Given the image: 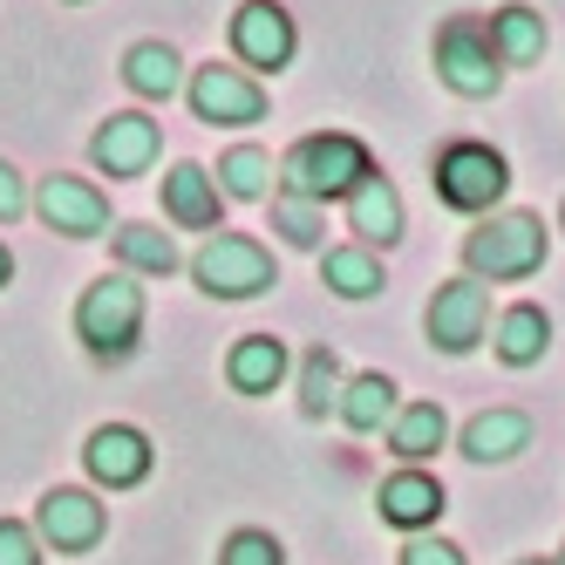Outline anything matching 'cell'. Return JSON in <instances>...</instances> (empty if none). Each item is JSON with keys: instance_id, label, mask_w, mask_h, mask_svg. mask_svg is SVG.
Segmentation results:
<instances>
[{"instance_id": "cell-1", "label": "cell", "mask_w": 565, "mask_h": 565, "mask_svg": "<svg viewBox=\"0 0 565 565\" xmlns=\"http://www.w3.org/2000/svg\"><path fill=\"white\" fill-rule=\"evenodd\" d=\"M361 178H375V164H369V150H361V137H348V130H320V137H307L279 157V191L307 198V205L348 198Z\"/></svg>"}, {"instance_id": "cell-2", "label": "cell", "mask_w": 565, "mask_h": 565, "mask_svg": "<svg viewBox=\"0 0 565 565\" xmlns=\"http://www.w3.org/2000/svg\"><path fill=\"white\" fill-rule=\"evenodd\" d=\"M75 334L96 361H130L137 354V334H143V287L130 273H109L75 300Z\"/></svg>"}, {"instance_id": "cell-3", "label": "cell", "mask_w": 565, "mask_h": 565, "mask_svg": "<svg viewBox=\"0 0 565 565\" xmlns=\"http://www.w3.org/2000/svg\"><path fill=\"white\" fill-rule=\"evenodd\" d=\"M463 266H470V279H532L545 266V218H532V212L483 218L463 238Z\"/></svg>"}, {"instance_id": "cell-4", "label": "cell", "mask_w": 565, "mask_h": 565, "mask_svg": "<svg viewBox=\"0 0 565 565\" xmlns=\"http://www.w3.org/2000/svg\"><path fill=\"white\" fill-rule=\"evenodd\" d=\"M436 75L457 96H470V103H483V96L504 89V62L491 49V28H483L477 14H450V21L436 28Z\"/></svg>"}, {"instance_id": "cell-5", "label": "cell", "mask_w": 565, "mask_h": 565, "mask_svg": "<svg viewBox=\"0 0 565 565\" xmlns=\"http://www.w3.org/2000/svg\"><path fill=\"white\" fill-rule=\"evenodd\" d=\"M191 279L212 300H253V294L273 287L279 273H273V253L259 246V238H246V232H212L205 246H198V259H191Z\"/></svg>"}, {"instance_id": "cell-6", "label": "cell", "mask_w": 565, "mask_h": 565, "mask_svg": "<svg viewBox=\"0 0 565 565\" xmlns=\"http://www.w3.org/2000/svg\"><path fill=\"white\" fill-rule=\"evenodd\" d=\"M511 184V164L491 143H450L436 150V198L450 212H491Z\"/></svg>"}, {"instance_id": "cell-7", "label": "cell", "mask_w": 565, "mask_h": 565, "mask_svg": "<svg viewBox=\"0 0 565 565\" xmlns=\"http://www.w3.org/2000/svg\"><path fill=\"white\" fill-rule=\"evenodd\" d=\"M294 49H300V34H294V14L279 8V0H246V8L232 14V55L246 62V75H259V68H287L294 62Z\"/></svg>"}, {"instance_id": "cell-8", "label": "cell", "mask_w": 565, "mask_h": 565, "mask_svg": "<svg viewBox=\"0 0 565 565\" xmlns=\"http://www.w3.org/2000/svg\"><path fill=\"white\" fill-rule=\"evenodd\" d=\"M423 328L443 354H470L483 341V328H491V294H483V279H450V287H436Z\"/></svg>"}, {"instance_id": "cell-9", "label": "cell", "mask_w": 565, "mask_h": 565, "mask_svg": "<svg viewBox=\"0 0 565 565\" xmlns=\"http://www.w3.org/2000/svg\"><path fill=\"white\" fill-rule=\"evenodd\" d=\"M191 109H198V124H259V116H266V89H259V75L212 62V68L191 75Z\"/></svg>"}, {"instance_id": "cell-10", "label": "cell", "mask_w": 565, "mask_h": 565, "mask_svg": "<svg viewBox=\"0 0 565 565\" xmlns=\"http://www.w3.org/2000/svg\"><path fill=\"white\" fill-rule=\"evenodd\" d=\"M103 532H109V511L89 491H49L42 511H34V539L55 552H89L103 545Z\"/></svg>"}, {"instance_id": "cell-11", "label": "cell", "mask_w": 565, "mask_h": 565, "mask_svg": "<svg viewBox=\"0 0 565 565\" xmlns=\"http://www.w3.org/2000/svg\"><path fill=\"white\" fill-rule=\"evenodd\" d=\"M83 463H89V477L103 483V491H130V483L150 477V436L130 429V423H103V429L89 436Z\"/></svg>"}, {"instance_id": "cell-12", "label": "cell", "mask_w": 565, "mask_h": 565, "mask_svg": "<svg viewBox=\"0 0 565 565\" xmlns=\"http://www.w3.org/2000/svg\"><path fill=\"white\" fill-rule=\"evenodd\" d=\"M42 218H49V232H68V238H96V232H109V198L89 184V178H42Z\"/></svg>"}, {"instance_id": "cell-13", "label": "cell", "mask_w": 565, "mask_h": 565, "mask_svg": "<svg viewBox=\"0 0 565 565\" xmlns=\"http://www.w3.org/2000/svg\"><path fill=\"white\" fill-rule=\"evenodd\" d=\"M443 483L429 477V470H395V477H382V491H375V511H382V524H395V532H429V524L443 518Z\"/></svg>"}, {"instance_id": "cell-14", "label": "cell", "mask_w": 565, "mask_h": 565, "mask_svg": "<svg viewBox=\"0 0 565 565\" xmlns=\"http://www.w3.org/2000/svg\"><path fill=\"white\" fill-rule=\"evenodd\" d=\"M89 157L109 178H137V171H150V157H157V124H150L143 109L109 116V124L96 130V143H89Z\"/></svg>"}, {"instance_id": "cell-15", "label": "cell", "mask_w": 565, "mask_h": 565, "mask_svg": "<svg viewBox=\"0 0 565 565\" xmlns=\"http://www.w3.org/2000/svg\"><path fill=\"white\" fill-rule=\"evenodd\" d=\"M348 225H354V238L361 246H395L402 238V198H395V184L375 171V178H361L354 191H348Z\"/></svg>"}, {"instance_id": "cell-16", "label": "cell", "mask_w": 565, "mask_h": 565, "mask_svg": "<svg viewBox=\"0 0 565 565\" xmlns=\"http://www.w3.org/2000/svg\"><path fill=\"white\" fill-rule=\"evenodd\" d=\"M518 450H532V416L524 409H483L463 423V457L470 463H511Z\"/></svg>"}, {"instance_id": "cell-17", "label": "cell", "mask_w": 565, "mask_h": 565, "mask_svg": "<svg viewBox=\"0 0 565 565\" xmlns=\"http://www.w3.org/2000/svg\"><path fill=\"white\" fill-rule=\"evenodd\" d=\"M225 382L238 395H273L279 382H287V341L279 334H246L225 354Z\"/></svg>"}, {"instance_id": "cell-18", "label": "cell", "mask_w": 565, "mask_h": 565, "mask_svg": "<svg viewBox=\"0 0 565 565\" xmlns=\"http://www.w3.org/2000/svg\"><path fill=\"white\" fill-rule=\"evenodd\" d=\"M483 28H491V49H498V62H504V68H532V62L545 55V42H552L545 14H539V8H524V0L498 8Z\"/></svg>"}, {"instance_id": "cell-19", "label": "cell", "mask_w": 565, "mask_h": 565, "mask_svg": "<svg viewBox=\"0 0 565 565\" xmlns=\"http://www.w3.org/2000/svg\"><path fill=\"white\" fill-rule=\"evenodd\" d=\"M164 212L184 232H212L218 225V178L198 171V164H171V178H164Z\"/></svg>"}, {"instance_id": "cell-20", "label": "cell", "mask_w": 565, "mask_h": 565, "mask_svg": "<svg viewBox=\"0 0 565 565\" xmlns=\"http://www.w3.org/2000/svg\"><path fill=\"white\" fill-rule=\"evenodd\" d=\"M443 443H450V416H443V402H409V409H395V423H388V450L402 457V463H423V457H436Z\"/></svg>"}, {"instance_id": "cell-21", "label": "cell", "mask_w": 565, "mask_h": 565, "mask_svg": "<svg viewBox=\"0 0 565 565\" xmlns=\"http://www.w3.org/2000/svg\"><path fill=\"white\" fill-rule=\"evenodd\" d=\"M395 382L382 375V369H369V375H354L348 388H341V423L354 429V436H375L382 423H395Z\"/></svg>"}, {"instance_id": "cell-22", "label": "cell", "mask_w": 565, "mask_h": 565, "mask_svg": "<svg viewBox=\"0 0 565 565\" xmlns=\"http://www.w3.org/2000/svg\"><path fill=\"white\" fill-rule=\"evenodd\" d=\"M545 348H552V320H545V307H511V313H498V354L511 361V369H532V361H545Z\"/></svg>"}, {"instance_id": "cell-23", "label": "cell", "mask_w": 565, "mask_h": 565, "mask_svg": "<svg viewBox=\"0 0 565 565\" xmlns=\"http://www.w3.org/2000/svg\"><path fill=\"white\" fill-rule=\"evenodd\" d=\"M320 279H328L341 300H369V294H382V259L369 246H334L320 259Z\"/></svg>"}, {"instance_id": "cell-24", "label": "cell", "mask_w": 565, "mask_h": 565, "mask_svg": "<svg viewBox=\"0 0 565 565\" xmlns=\"http://www.w3.org/2000/svg\"><path fill=\"white\" fill-rule=\"evenodd\" d=\"M178 68H184V62H178V49H171V42H137V49L124 55L130 89H137V96H150V103H157V96H178Z\"/></svg>"}, {"instance_id": "cell-25", "label": "cell", "mask_w": 565, "mask_h": 565, "mask_svg": "<svg viewBox=\"0 0 565 565\" xmlns=\"http://www.w3.org/2000/svg\"><path fill=\"white\" fill-rule=\"evenodd\" d=\"M341 361H334V348H313L307 361H300V416H328V409H341Z\"/></svg>"}, {"instance_id": "cell-26", "label": "cell", "mask_w": 565, "mask_h": 565, "mask_svg": "<svg viewBox=\"0 0 565 565\" xmlns=\"http://www.w3.org/2000/svg\"><path fill=\"white\" fill-rule=\"evenodd\" d=\"M116 259H124L130 273H178V246H171V232H157V225H124L116 232Z\"/></svg>"}, {"instance_id": "cell-27", "label": "cell", "mask_w": 565, "mask_h": 565, "mask_svg": "<svg viewBox=\"0 0 565 565\" xmlns=\"http://www.w3.org/2000/svg\"><path fill=\"white\" fill-rule=\"evenodd\" d=\"M218 191L225 198H273V157L253 150V143H238L218 157Z\"/></svg>"}, {"instance_id": "cell-28", "label": "cell", "mask_w": 565, "mask_h": 565, "mask_svg": "<svg viewBox=\"0 0 565 565\" xmlns=\"http://www.w3.org/2000/svg\"><path fill=\"white\" fill-rule=\"evenodd\" d=\"M273 232L287 238V246L313 253L320 238H328V205H307V198H287V191H279V198H273Z\"/></svg>"}, {"instance_id": "cell-29", "label": "cell", "mask_w": 565, "mask_h": 565, "mask_svg": "<svg viewBox=\"0 0 565 565\" xmlns=\"http://www.w3.org/2000/svg\"><path fill=\"white\" fill-rule=\"evenodd\" d=\"M218 565H287V552H279L273 532H232L225 552H218Z\"/></svg>"}, {"instance_id": "cell-30", "label": "cell", "mask_w": 565, "mask_h": 565, "mask_svg": "<svg viewBox=\"0 0 565 565\" xmlns=\"http://www.w3.org/2000/svg\"><path fill=\"white\" fill-rule=\"evenodd\" d=\"M0 565H42V539H34L28 524L0 518Z\"/></svg>"}, {"instance_id": "cell-31", "label": "cell", "mask_w": 565, "mask_h": 565, "mask_svg": "<svg viewBox=\"0 0 565 565\" xmlns=\"http://www.w3.org/2000/svg\"><path fill=\"white\" fill-rule=\"evenodd\" d=\"M402 565H463V552H457L450 539H429V532H416L409 545H402Z\"/></svg>"}, {"instance_id": "cell-32", "label": "cell", "mask_w": 565, "mask_h": 565, "mask_svg": "<svg viewBox=\"0 0 565 565\" xmlns=\"http://www.w3.org/2000/svg\"><path fill=\"white\" fill-rule=\"evenodd\" d=\"M28 212V191H21V171L8 164V157H0V225H14Z\"/></svg>"}, {"instance_id": "cell-33", "label": "cell", "mask_w": 565, "mask_h": 565, "mask_svg": "<svg viewBox=\"0 0 565 565\" xmlns=\"http://www.w3.org/2000/svg\"><path fill=\"white\" fill-rule=\"evenodd\" d=\"M8 279H14V253H8V246H0V287H8Z\"/></svg>"}, {"instance_id": "cell-34", "label": "cell", "mask_w": 565, "mask_h": 565, "mask_svg": "<svg viewBox=\"0 0 565 565\" xmlns=\"http://www.w3.org/2000/svg\"><path fill=\"white\" fill-rule=\"evenodd\" d=\"M511 565H558V558H511Z\"/></svg>"}, {"instance_id": "cell-35", "label": "cell", "mask_w": 565, "mask_h": 565, "mask_svg": "<svg viewBox=\"0 0 565 565\" xmlns=\"http://www.w3.org/2000/svg\"><path fill=\"white\" fill-rule=\"evenodd\" d=\"M558 225H565V212H558Z\"/></svg>"}, {"instance_id": "cell-36", "label": "cell", "mask_w": 565, "mask_h": 565, "mask_svg": "<svg viewBox=\"0 0 565 565\" xmlns=\"http://www.w3.org/2000/svg\"><path fill=\"white\" fill-rule=\"evenodd\" d=\"M558 565H565V552H558Z\"/></svg>"}]
</instances>
